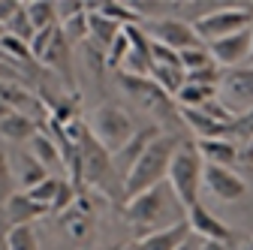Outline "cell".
Instances as JSON below:
<instances>
[{
	"label": "cell",
	"mask_w": 253,
	"mask_h": 250,
	"mask_svg": "<svg viewBox=\"0 0 253 250\" xmlns=\"http://www.w3.org/2000/svg\"><path fill=\"white\" fill-rule=\"evenodd\" d=\"M87 130L93 133V139H97L109 154H118L126 142L136 136L139 127H136L133 118L126 115L121 106H115V103H100L97 109L90 112V118H87Z\"/></svg>",
	"instance_id": "cell-5"
},
{
	"label": "cell",
	"mask_w": 253,
	"mask_h": 250,
	"mask_svg": "<svg viewBox=\"0 0 253 250\" xmlns=\"http://www.w3.org/2000/svg\"><path fill=\"white\" fill-rule=\"evenodd\" d=\"M18 9H21L18 0H0V24L9 27V21L18 15Z\"/></svg>",
	"instance_id": "cell-33"
},
{
	"label": "cell",
	"mask_w": 253,
	"mask_h": 250,
	"mask_svg": "<svg viewBox=\"0 0 253 250\" xmlns=\"http://www.w3.org/2000/svg\"><path fill=\"white\" fill-rule=\"evenodd\" d=\"M6 37H9V30H6V27H3V24H0V42H3V40H6Z\"/></svg>",
	"instance_id": "cell-38"
},
{
	"label": "cell",
	"mask_w": 253,
	"mask_h": 250,
	"mask_svg": "<svg viewBox=\"0 0 253 250\" xmlns=\"http://www.w3.org/2000/svg\"><path fill=\"white\" fill-rule=\"evenodd\" d=\"M87 9H93V12H100L103 18H109V21H115V24H121V27H133V24H142V15L126 3V0H97V3H87Z\"/></svg>",
	"instance_id": "cell-22"
},
{
	"label": "cell",
	"mask_w": 253,
	"mask_h": 250,
	"mask_svg": "<svg viewBox=\"0 0 253 250\" xmlns=\"http://www.w3.org/2000/svg\"><path fill=\"white\" fill-rule=\"evenodd\" d=\"M217 97L235 118L244 115L247 109H253V64H247L241 70H229L223 76V82H220Z\"/></svg>",
	"instance_id": "cell-9"
},
{
	"label": "cell",
	"mask_w": 253,
	"mask_h": 250,
	"mask_svg": "<svg viewBox=\"0 0 253 250\" xmlns=\"http://www.w3.org/2000/svg\"><path fill=\"white\" fill-rule=\"evenodd\" d=\"M60 30H63V37L70 40V45H73V42H82V40H90L87 12H82V15H73V18H67V21H60Z\"/></svg>",
	"instance_id": "cell-30"
},
{
	"label": "cell",
	"mask_w": 253,
	"mask_h": 250,
	"mask_svg": "<svg viewBox=\"0 0 253 250\" xmlns=\"http://www.w3.org/2000/svg\"><path fill=\"white\" fill-rule=\"evenodd\" d=\"M121 211H124V220L130 226H136V229H142L145 235L169 229V226L187 220V208L175 196L169 181L151 187V190H145V193H139L133 199H126Z\"/></svg>",
	"instance_id": "cell-1"
},
{
	"label": "cell",
	"mask_w": 253,
	"mask_h": 250,
	"mask_svg": "<svg viewBox=\"0 0 253 250\" xmlns=\"http://www.w3.org/2000/svg\"><path fill=\"white\" fill-rule=\"evenodd\" d=\"M0 100H3L12 112H21V115H27L24 112L27 106H37L40 103L21 82H3V84H0Z\"/></svg>",
	"instance_id": "cell-25"
},
{
	"label": "cell",
	"mask_w": 253,
	"mask_h": 250,
	"mask_svg": "<svg viewBox=\"0 0 253 250\" xmlns=\"http://www.w3.org/2000/svg\"><path fill=\"white\" fill-rule=\"evenodd\" d=\"M193 30L199 34V40L208 45L214 40H226L232 34L253 27V3H238V6H220V9H208L202 15H196Z\"/></svg>",
	"instance_id": "cell-6"
},
{
	"label": "cell",
	"mask_w": 253,
	"mask_h": 250,
	"mask_svg": "<svg viewBox=\"0 0 253 250\" xmlns=\"http://www.w3.org/2000/svg\"><path fill=\"white\" fill-rule=\"evenodd\" d=\"M79 157H82V184L84 190H97L109 199H124V181L115 172V160L112 154L93 139V133L84 127L82 139H79Z\"/></svg>",
	"instance_id": "cell-3"
},
{
	"label": "cell",
	"mask_w": 253,
	"mask_h": 250,
	"mask_svg": "<svg viewBox=\"0 0 253 250\" xmlns=\"http://www.w3.org/2000/svg\"><path fill=\"white\" fill-rule=\"evenodd\" d=\"M181 57V67L184 73H199V70H208V67H217L214 57L208 51V45H196V48H187V51H178Z\"/></svg>",
	"instance_id": "cell-27"
},
{
	"label": "cell",
	"mask_w": 253,
	"mask_h": 250,
	"mask_svg": "<svg viewBox=\"0 0 253 250\" xmlns=\"http://www.w3.org/2000/svg\"><path fill=\"white\" fill-rule=\"evenodd\" d=\"M208 51L214 57V64L220 70H241L250 64V51H253V27L232 34L226 40H214L208 42Z\"/></svg>",
	"instance_id": "cell-11"
},
{
	"label": "cell",
	"mask_w": 253,
	"mask_h": 250,
	"mask_svg": "<svg viewBox=\"0 0 253 250\" xmlns=\"http://www.w3.org/2000/svg\"><path fill=\"white\" fill-rule=\"evenodd\" d=\"M244 250H253V235L247 238V244H244Z\"/></svg>",
	"instance_id": "cell-39"
},
{
	"label": "cell",
	"mask_w": 253,
	"mask_h": 250,
	"mask_svg": "<svg viewBox=\"0 0 253 250\" xmlns=\"http://www.w3.org/2000/svg\"><path fill=\"white\" fill-rule=\"evenodd\" d=\"M205 178V160L196 148V142H184L169 166V187L175 190V196L181 199V205L190 211L193 205H199V187Z\"/></svg>",
	"instance_id": "cell-4"
},
{
	"label": "cell",
	"mask_w": 253,
	"mask_h": 250,
	"mask_svg": "<svg viewBox=\"0 0 253 250\" xmlns=\"http://www.w3.org/2000/svg\"><path fill=\"white\" fill-rule=\"evenodd\" d=\"M60 181H63V175H48L42 184H37V187H34V190H27V196L34 199L37 205L48 208V214H51V205H54L57 190H60Z\"/></svg>",
	"instance_id": "cell-28"
},
{
	"label": "cell",
	"mask_w": 253,
	"mask_h": 250,
	"mask_svg": "<svg viewBox=\"0 0 253 250\" xmlns=\"http://www.w3.org/2000/svg\"><path fill=\"white\" fill-rule=\"evenodd\" d=\"M184 142L175 133H166L163 130L160 136H157L145 148V154L139 157V163L133 166V172L126 175V181H124V202L133 199V196H139V193H145V190H151V187H157V184H163L169 178L172 157H175V151Z\"/></svg>",
	"instance_id": "cell-2"
},
{
	"label": "cell",
	"mask_w": 253,
	"mask_h": 250,
	"mask_svg": "<svg viewBox=\"0 0 253 250\" xmlns=\"http://www.w3.org/2000/svg\"><path fill=\"white\" fill-rule=\"evenodd\" d=\"M160 133H163V130L157 127V124L139 127V130H136V136H133L130 142H126L118 154H112V160H115V172H118V178H121V181H126V175L133 172V166L139 163V157L145 154V148H148L157 136H160Z\"/></svg>",
	"instance_id": "cell-13"
},
{
	"label": "cell",
	"mask_w": 253,
	"mask_h": 250,
	"mask_svg": "<svg viewBox=\"0 0 253 250\" xmlns=\"http://www.w3.org/2000/svg\"><path fill=\"white\" fill-rule=\"evenodd\" d=\"M24 12L34 24V30H48V27H57V6L51 0H27L24 3Z\"/></svg>",
	"instance_id": "cell-24"
},
{
	"label": "cell",
	"mask_w": 253,
	"mask_h": 250,
	"mask_svg": "<svg viewBox=\"0 0 253 250\" xmlns=\"http://www.w3.org/2000/svg\"><path fill=\"white\" fill-rule=\"evenodd\" d=\"M30 145V154H34V157L54 175V169H63V154H60V145L40 127V133L34 136V139H30L27 142Z\"/></svg>",
	"instance_id": "cell-21"
},
{
	"label": "cell",
	"mask_w": 253,
	"mask_h": 250,
	"mask_svg": "<svg viewBox=\"0 0 253 250\" xmlns=\"http://www.w3.org/2000/svg\"><path fill=\"white\" fill-rule=\"evenodd\" d=\"M178 250H202V238H199V235H193V232H190V235L184 238V244H181Z\"/></svg>",
	"instance_id": "cell-35"
},
{
	"label": "cell",
	"mask_w": 253,
	"mask_h": 250,
	"mask_svg": "<svg viewBox=\"0 0 253 250\" xmlns=\"http://www.w3.org/2000/svg\"><path fill=\"white\" fill-rule=\"evenodd\" d=\"M118 84H121V90L126 97L136 100L145 112H151L157 118H178V103L154 79H136V76L118 73Z\"/></svg>",
	"instance_id": "cell-7"
},
{
	"label": "cell",
	"mask_w": 253,
	"mask_h": 250,
	"mask_svg": "<svg viewBox=\"0 0 253 250\" xmlns=\"http://www.w3.org/2000/svg\"><path fill=\"white\" fill-rule=\"evenodd\" d=\"M6 115H12V109H9V106H6V103H3V100H0V121H3V118H6Z\"/></svg>",
	"instance_id": "cell-37"
},
{
	"label": "cell",
	"mask_w": 253,
	"mask_h": 250,
	"mask_svg": "<svg viewBox=\"0 0 253 250\" xmlns=\"http://www.w3.org/2000/svg\"><path fill=\"white\" fill-rule=\"evenodd\" d=\"M187 223H190V232L193 235H199L202 241H220V244H232V229L220 220L217 214H211L202 202L199 205H193L187 211Z\"/></svg>",
	"instance_id": "cell-14"
},
{
	"label": "cell",
	"mask_w": 253,
	"mask_h": 250,
	"mask_svg": "<svg viewBox=\"0 0 253 250\" xmlns=\"http://www.w3.org/2000/svg\"><path fill=\"white\" fill-rule=\"evenodd\" d=\"M12 169H15V181H18V190H21V193L34 190L37 184H42V181L51 175L30 151H18V154H15V157H12Z\"/></svg>",
	"instance_id": "cell-18"
},
{
	"label": "cell",
	"mask_w": 253,
	"mask_h": 250,
	"mask_svg": "<svg viewBox=\"0 0 253 250\" xmlns=\"http://www.w3.org/2000/svg\"><path fill=\"white\" fill-rule=\"evenodd\" d=\"M145 34L154 40V42H163L166 48L172 51H187V48H196V45H205L199 40V34L193 30V24L190 21H181V18H148L145 24Z\"/></svg>",
	"instance_id": "cell-8"
},
{
	"label": "cell",
	"mask_w": 253,
	"mask_h": 250,
	"mask_svg": "<svg viewBox=\"0 0 253 250\" xmlns=\"http://www.w3.org/2000/svg\"><path fill=\"white\" fill-rule=\"evenodd\" d=\"M45 214H48V208L37 205L34 199H30L27 193H21V190L3 205V220L9 226H34L40 217H45Z\"/></svg>",
	"instance_id": "cell-16"
},
{
	"label": "cell",
	"mask_w": 253,
	"mask_h": 250,
	"mask_svg": "<svg viewBox=\"0 0 253 250\" xmlns=\"http://www.w3.org/2000/svg\"><path fill=\"white\" fill-rule=\"evenodd\" d=\"M232 136L247 139V145L253 142V109H247L244 115H238V118H235V124H232ZM232 136H229V139H232Z\"/></svg>",
	"instance_id": "cell-32"
},
{
	"label": "cell",
	"mask_w": 253,
	"mask_h": 250,
	"mask_svg": "<svg viewBox=\"0 0 253 250\" xmlns=\"http://www.w3.org/2000/svg\"><path fill=\"white\" fill-rule=\"evenodd\" d=\"M87 24H90V40L97 42L100 48H112V42L118 40V34H121V24H115V21H109V18H103L100 12H93V9H87Z\"/></svg>",
	"instance_id": "cell-23"
},
{
	"label": "cell",
	"mask_w": 253,
	"mask_h": 250,
	"mask_svg": "<svg viewBox=\"0 0 253 250\" xmlns=\"http://www.w3.org/2000/svg\"><path fill=\"white\" fill-rule=\"evenodd\" d=\"M202 250H229V244H220V241H202Z\"/></svg>",
	"instance_id": "cell-36"
},
{
	"label": "cell",
	"mask_w": 253,
	"mask_h": 250,
	"mask_svg": "<svg viewBox=\"0 0 253 250\" xmlns=\"http://www.w3.org/2000/svg\"><path fill=\"white\" fill-rule=\"evenodd\" d=\"M9 250H42L37 226H12L9 229Z\"/></svg>",
	"instance_id": "cell-29"
},
{
	"label": "cell",
	"mask_w": 253,
	"mask_h": 250,
	"mask_svg": "<svg viewBox=\"0 0 253 250\" xmlns=\"http://www.w3.org/2000/svg\"><path fill=\"white\" fill-rule=\"evenodd\" d=\"M40 133V121L30 118V115H21V112H12L0 121V136L9 139V142H30Z\"/></svg>",
	"instance_id": "cell-20"
},
{
	"label": "cell",
	"mask_w": 253,
	"mask_h": 250,
	"mask_svg": "<svg viewBox=\"0 0 253 250\" xmlns=\"http://www.w3.org/2000/svg\"><path fill=\"white\" fill-rule=\"evenodd\" d=\"M57 226L76 244H87L93 238V232H97V211H93V202L84 196V190L79 193V199L70 211H63L57 217Z\"/></svg>",
	"instance_id": "cell-10"
},
{
	"label": "cell",
	"mask_w": 253,
	"mask_h": 250,
	"mask_svg": "<svg viewBox=\"0 0 253 250\" xmlns=\"http://www.w3.org/2000/svg\"><path fill=\"white\" fill-rule=\"evenodd\" d=\"M9 223L3 220V214H0V250H9Z\"/></svg>",
	"instance_id": "cell-34"
},
{
	"label": "cell",
	"mask_w": 253,
	"mask_h": 250,
	"mask_svg": "<svg viewBox=\"0 0 253 250\" xmlns=\"http://www.w3.org/2000/svg\"><path fill=\"white\" fill-rule=\"evenodd\" d=\"M190 235V223H175L169 229H160V232H151V235H142L130 244V250H178L184 244V238Z\"/></svg>",
	"instance_id": "cell-17"
},
{
	"label": "cell",
	"mask_w": 253,
	"mask_h": 250,
	"mask_svg": "<svg viewBox=\"0 0 253 250\" xmlns=\"http://www.w3.org/2000/svg\"><path fill=\"white\" fill-rule=\"evenodd\" d=\"M202 184L208 187V193L220 202H235L247 193V184L235 169H223V166H205V178Z\"/></svg>",
	"instance_id": "cell-12"
},
{
	"label": "cell",
	"mask_w": 253,
	"mask_h": 250,
	"mask_svg": "<svg viewBox=\"0 0 253 250\" xmlns=\"http://www.w3.org/2000/svg\"><path fill=\"white\" fill-rule=\"evenodd\" d=\"M250 64H253V51H250Z\"/></svg>",
	"instance_id": "cell-40"
},
{
	"label": "cell",
	"mask_w": 253,
	"mask_h": 250,
	"mask_svg": "<svg viewBox=\"0 0 253 250\" xmlns=\"http://www.w3.org/2000/svg\"><path fill=\"white\" fill-rule=\"evenodd\" d=\"M205 166H223V169H235L241 163V148L232 139H199L196 142Z\"/></svg>",
	"instance_id": "cell-15"
},
{
	"label": "cell",
	"mask_w": 253,
	"mask_h": 250,
	"mask_svg": "<svg viewBox=\"0 0 253 250\" xmlns=\"http://www.w3.org/2000/svg\"><path fill=\"white\" fill-rule=\"evenodd\" d=\"M126 54H130V37H126V30H121L118 40L112 42V48L106 51V64H109L112 70H121V64H124Z\"/></svg>",
	"instance_id": "cell-31"
},
{
	"label": "cell",
	"mask_w": 253,
	"mask_h": 250,
	"mask_svg": "<svg viewBox=\"0 0 253 250\" xmlns=\"http://www.w3.org/2000/svg\"><path fill=\"white\" fill-rule=\"evenodd\" d=\"M15 193H18V181H15L12 157H9L3 148H0V208H3Z\"/></svg>",
	"instance_id": "cell-26"
},
{
	"label": "cell",
	"mask_w": 253,
	"mask_h": 250,
	"mask_svg": "<svg viewBox=\"0 0 253 250\" xmlns=\"http://www.w3.org/2000/svg\"><path fill=\"white\" fill-rule=\"evenodd\" d=\"M40 64H42L45 70L57 73L63 82H70V84H73V70H70V40L63 37V30H60V27H57V34H54V40H51V45H48V51L42 54Z\"/></svg>",
	"instance_id": "cell-19"
}]
</instances>
